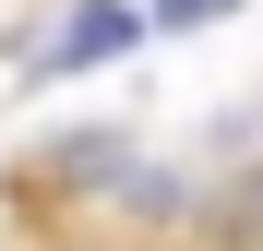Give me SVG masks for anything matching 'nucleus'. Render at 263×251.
Segmentation results:
<instances>
[{"label": "nucleus", "mask_w": 263, "mask_h": 251, "mask_svg": "<svg viewBox=\"0 0 263 251\" xmlns=\"http://www.w3.org/2000/svg\"><path fill=\"white\" fill-rule=\"evenodd\" d=\"M120 48H144V12H132V0H84V12L48 36L36 72H96V60H120Z\"/></svg>", "instance_id": "f257e3e1"}, {"label": "nucleus", "mask_w": 263, "mask_h": 251, "mask_svg": "<svg viewBox=\"0 0 263 251\" xmlns=\"http://www.w3.org/2000/svg\"><path fill=\"white\" fill-rule=\"evenodd\" d=\"M215 12H228V0H156L144 36H192V24H215Z\"/></svg>", "instance_id": "f03ea898"}, {"label": "nucleus", "mask_w": 263, "mask_h": 251, "mask_svg": "<svg viewBox=\"0 0 263 251\" xmlns=\"http://www.w3.org/2000/svg\"><path fill=\"white\" fill-rule=\"evenodd\" d=\"M251 191H263V180H251Z\"/></svg>", "instance_id": "7ed1b4c3"}]
</instances>
